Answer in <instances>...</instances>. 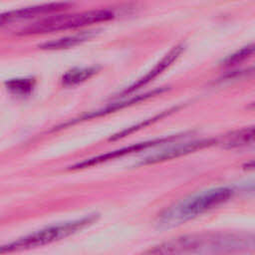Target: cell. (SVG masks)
Masks as SVG:
<instances>
[{
    "label": "cell",
    "mask_w": 255,
    "mask_h": 255,
    "mask_svg": "<svg viewBox=\"0 0 255 255\" xmlns=\"http://www.w3.org/2000/svg\"><path fill=\"white\" fill-rule=\"evenodd\" d=\"M254 247L253 237L227 234L207 233L193 234L174 238L164 242L148 253L174 254V253H217L246 250Z\"/></svg>",
    "instance_id": "6da1fadb"
},
{
    "label": "cell",
    "mask_w": 255,
    "mask_h": 255,
    "mask_svg": "<svg viewBox=\"0 0 255 255\" xmlns=\"http://www.w3.org/2000/svg\"><path fill=\"white\" fill-rule=\"evenodd\" d=\"M234 193L230 187H217L187 198L163 211L157 218L159 227L177 226L228 201Z\"/></svg>",
    "instance_id": "7a4b0ae2"
},
{
    "label": "cell",
    "mask_w": 255,
    "mask_h": 255,
    "mask_svg": "<svg viewBox=\"0 0 255 255\" xmlns=\"http://www.w3.org/2000/svg\"><path fill=\"white\" fill-rule=\"evenodd\" d=\"M97 217L98 216L96 214H93V215L83 217L81 219H77L74 221H70V222H66L58 225H53L45 229L39 230L25 237L19 238L16 241H13L4 245H0V254L35 248V247L53 243L55 241H59L93 224L97 220Z\"/></svg>",
    "instance_id": "3957f363"
},
{
    "label": "cell",
    "mask_w": 255,
    "mask_h": 255,
    "mask_svg": "<svg viewBox=\"0 0 255 255\" xmlns=\"http://www.w3.org/2000/svg\"><path fill=\"white\" fill-rule=\"evenodd\" d=\"M113 18L114 13L109 10H91L68 15H58L25 27L24 29L19 31L18 35L27 36L66 31L92 24L106 22Z\"/></svg>",
    "instance_id": "277c9868"
},
{
    "label": "cell",
    "mask_w": 255,
    "mask_h": 255,
    "mask_svg": "<svg viewBox=\"0 0 255 255\" xmlns=\"http://www.w3.org/2000/svg\"><path fill=\"white\" fill-rule=\"evenodd\" d=\"M178 137H179V135H171V136H168V137L157 138V139L149 140V141H145V142L134 143L132 145H129V146L118 149V150H114V151H111V152H108V153H105V154H102V155H99V156H96V157L84 160L82 162H79V163L71 166V169H80V168L94 166V165L100 164L102 162H105V161H108V160H111V159H114V158H117V157L124 156V155H126L128 153H131V152H134V151H139L141 149H144V148L156 145L158 143L167 142V141L176 139Z\"/></svg>",
    "instance_id": "5b68a950"
},
{
    "label": "cell",
    "mask_w": 255,
    "mask_h": 255,
    "mask_svg": "<svg viewBox=\"0 0 255 255\" xmlns=\"http://www.w3.org/2000/svg\"><path fill=\"white\" fill-rule=\"evenodd\" d=\"M183 49H184V46L182 44H179V45L173 47L146 75H144L133 85H131L128 89H126L122 93V96H127L128 94H131L134 91L142 88L143 86H145L148 83H150L151 81H153L157 76H159L166 68H168L179 57V55L182 53Z\"/></svg>",
    "instance_id": "8992f818"
},
{
    "label": "cell",
    "mask_w": 255,
    "mask_h": 255,
    "mask_svg": "<svg viewBox=\"0 0 255 255\" xmlns=\"http://www.w3.org/2000/svg\"><path fill=\"white\" fill-rule=\"evenodd\" d=\"M216 142V139H203V140H197V141H192L188 142L182 145H177L175 147L169 148L167 150H164L160 153L153 154L149 157L144 158L139 162L140 165H145V164H153L156 162H161L164 160H168L171 158H176L180 155H184L190 152H194L195 150L202 149L206 146H209L213 143Z\"/></svg>",
    "instance_id": "52a82bcc"
},
{
    "label": "cell",
    "mask_w": 255,
    "mask_h": 255,
    "mask_svg": "<svg viewBox=\"0 0 255 255\" xmlns=\"http://www.w3.org/2000/svg\"><path fill=\"white\" fill-rule=\"evenodd\" d=\"M91 38V35L88 33L68 36L64 38H60L57 40H52L49 42H45L39 46V48L43 50H62V49H69L71 47H75L88 39Z\"/></svg>",
    "instance_id": "ba28073f"
},
{
    "label": "cell",
    "mask_w": 255,
    "mask_h": 255,
    "mask_svg": "<svg viewBox=\"0 0 255 255\" xmlns=\"http://www.w3.org/2000/svg\"><path fill=\"white\" fill-rule=\"evenodd\" d=\"M98 69L95 67L89 68H76L68 71L62 77V83L64 86L73 87L79 85L97 74Z\"/></svg>",
    "instance_id": "9c48e42d"
},
{
    "label": "cell",
    "mask_w": 255,
    "mask_h": 255,
    "mask_svg": "<svg viewBox=\"0 0 255 255\" xmlns=\"http://www.w3.org/2000/svg\"><path fill=\"white\" fill-rule=\"evenodd\" d=\"M6 88L14 95L26 96L29 95L34 87L35 80L31 78H23V79H12L6 82Z\"/></svg>",
    "instance_id": "30bf717a"
},
{
    "label": "cell",
    "mask_w": 255,
    "mask_h": 255,
    "mask_svg": "<svg viewBox=\"0 0 255 255\" xmlns=\"http://www.w3.org/2000/svg\"><path fill=\"white\" fill-rule=\"evenodd\" d=\"M254 139V128H243L240 130H237L236 132H232L230 135H227L225 144H227L229 147L233 146H241L246 145L248 143L253 142Z\"/></svg>",
    "instance_id": "8fae6325"
},
{
    "label": "cell",
    "mask_w": 255,
    "mask_h": 255,
    "mask_svg": "<svg viewBox=\"0 0 255 255\" xmlns=\"http://www.w3.org/2000/svg\"><path fill=\"white\" fill-rule=\"evenodd\" d=\"M253 52H254V46L253 45L246 46V47L242 48L241 50L237 51L236 53L230 55L225 60L224 66L225 67H233L235 65H238V64L244 62L245 60H247L249 57H251Z\"/></svg>",
    "instance_id": "7c38bea8"
},
{
    "label": "cell",
    "mask_w": 255,
    "mask_h": 255,
    "mask_svg": "<svg viewBox=\"0 0 255 255\" xmlns=\"http://www.w3.org/2000/svg\"><path fill=\"white\" fill-rule=\"evenodd\" d=\"M175 110H176V108H175V109H172V110H169V111H166V112H164V113H162V114H159V115H157V116H155V117H153V118H151V119H149V120H147V121H145V122H142V123H140V124H138V125H136V126H134V127L126 128V129L122 130L121 132L114 134V135L110 138V140H116V139H119V138H121V137H124V136L129 134L130 132H133L134 130L140 128H143V127H145V126H147V125H149V124H151V123H153V122H155V121H157V120H160L161 118L165 117L166 115L170 114L172 111H175Z\"/></svg>",
    "instance_id": "4fadbf2b"
},
{
    "label": "cell",
    "mask_w": 255,
    "mask_h": 255,
    "mask_svg": "<svg viewBox=\"0 0 255 255\" xmlns=\"http://www.w3.org/2000/svg\"><path fill=\"white\" fill-rule=\"evenodd\" d=\"M6 23H9L8 21V16H7V12L4 13H0V27L5 25Z\"/></svg>",
    "instance_id": "5bb4252c"
}]
</instances>
